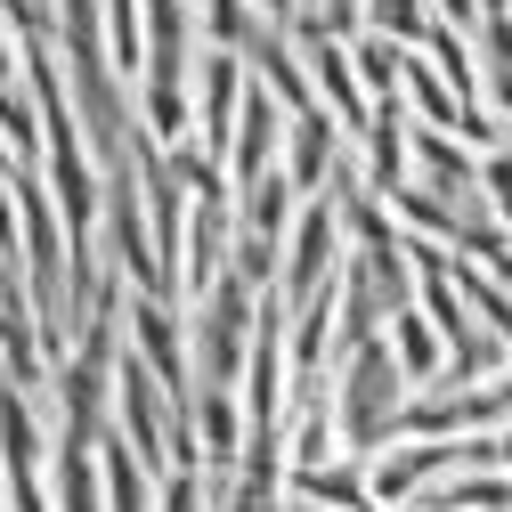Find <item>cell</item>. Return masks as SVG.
<instances>
[{"mask_svg":"<svg viewBox=\"0 0 512 512\" xmlns=\"http://www.w3.org/2000/svg\"><path fill=\"white\" fill-rule=\"evenodd\" d=\"M326 399H334V439H342V456H374L382 439H391V423H399V407H407V374H399V358H391V342H358V350H342L334 366H326Z\"/></svg>","mask_w":512,"mask_h":512,"instance_id":"1","label":"cell"},{"mask_svg":"<svg viewBox=\"0 0 512 512\" xmlns=\"http://www.w3.org/2000/svg\"><path fill=\"white\" fill-rule=\"evenodd\" d=\"M252 317H261V293H252L236 269H220L196 301H187V366H196V391H236L244 350H252Z\"/></svg>","mask_w":512,"mask_h":512,"instance_id":"2","label":"cell"},{"mask_svg":"<svg viewBox=\"0 0 512 512\" xmlns=\"http://www.w3.org/2000/svg\"><path fill=\"white\" fill-rule=\"evenodd\" d=\"M342 252H350V236H342L334 187H326V196H301L293 204V228H285V252H277V277H269L277 309H301L309 293H326L342 277Z\"/></svg>","mask_w":512,"mask_h":512,"instance_id":"3","label":"cell"},{"mask_svg":"<svg viewBox=\"0 0 512 512\" xmlns=\"http://www.w3.org/2000/svg\"><path fill=\"white\" fill-rule=\"evenodd\" d=\"M382 204H391V220H399L407 236H431V244L464 252V261H480V269H496L504 252H512V236L496 228L488 196H431V187H391Z\"/></svg>","mask_w":512,"mask_h":512,"instance_id":"4","label":"cell"},{"mask_svg":"<svg viewBox=\"0 0 512 512\" xmlns=\"http://www.w3.org/2000/svg\"><path fill=\"white\" fill-rule=\"evenodd\" d=\"M122 350L163 382V399H171L179 415L196 407V366H187V317H179V301L122 293Z\"/></svg>","mask_w":512,"mask_h":512,"instance_id":"5","label":"cell"},{"mask_svg":"<svg viewBox=\"0 0 512 512\" xmlns=\"http://www.w3.org/2000/svg\"><path fill=\"white\" fill-rule=\"evenodd\" d=\"M342 155H350V139H342V122H334L326 106L285 114V155H277V171L293 179V196H326V179H334Z\"/></svg>","mask_w":512,"mask_h":512,"instance_id":"6","label":"cell"},{"mask_svg":"<svg viewBox=\"0 0 512 512\" xmlns=\"http://www.w3.org/2000/svg\"><path fill=\"white\" fill-rule=\"evenodd\" d=\"M472 66H480V106L496 114V131H512V0H480Z\"/></svg>","mask_w":512,"mask_h":512,"instance_id":"7","label":"cell"},{"mask_svg":"<svg viewBox=\"0 0 512 512\" xmlns=\"http://www.w3.org/2000/svg\"><path fill=\"white\" fill-rule=\"evenodd\" d=\"M285 496H293V504H317V512H374V496H366V464H358V456L285 472Z\"/></svg>","mask_w":512,"mask_h":512,"instance_id":"8","label":"cell"},{"mask_svg":"<svg viewBox=\"0 0 512 512\" xmlns=\"http://www.w3.org/2000/svg\"><path fill=\"white\" fill-rule=\"evenodd\" d=\"M98 488H106V512H155V472L131 456V439L114 423L98 431Z\"/></svg>","mask_w":512,"mask_h":512,"instance_id":"9","label":"cell"},{"mask_svg":"<svg viewBox=\"0 0 512 512\" xmlns=\"http://www.w3.org/2000/svg\"><path fill=\"white\" fill-rule=\"evenodd\" d=\"M49 504L57 512H106V488H98V447H82V439H57L49 447Z\"/></svg>","mask_w":512,"mask_h":512,"instance_id":"10","label":"cell"},{"mask_svg":"<svg viewBox=\"0 0 512 512\" xmlns=\"http://www.w3.org/2000/svg\"><path fill=\"white\" fill-rule=\"evenodd\" d=\"M382 334H391V358H399V374H407V391H423V382L439 374V358H447V342L431 334V317L407 301V309L382 317Z\"/></svg>","mask_w":512,"mask_h":512,"instance_id":"11","label":"cell"},{"mask_svg":"<svg viewBox=\"0 0 512 512\" xmlns=\"http://www.w3.org/2000/svg\"><path fill=\"white\" fill-rule=\"evenodd\" d=\"M358 25L382 33V41H399V49H423V41L439 33V9H431V0H366Z\"/></svg>","mask_w":512,"mask_h":512,"instance_id":"12","label":"cell"},{"mask_svg":"<svg viewBox=\"0 0 512 512\" xmlns=\"http://www.w3.org/2000/svg\"><path fill=\"white\" fill-rule=\"evenodd\" d=\"M480 196H488V212H496V228L512 236V131H504L496 147H480Z\"/></svg>","mask_w":512,"mask_h":512,"instance_id":"13","label":"cell"},{"mask_svg":"<svg viewBox=\"0 0 512 512\" xmlns=\"http://www.w3.org/2000/svg\"><path fill=\"white\" fill-rule=\"evenodd\" d=\"M155 512H212V480H204V464H171V472L155 480Z\"/></svg>","mask_w":512,"mask_h":512,"instance_id":"14","label":"cell"},{"mask_svg":"<svg viewBox=\"0 0 512 512\" xmlns=\"http://www.w3.org/2000/svg\"><path fill=\"white\" fill-rule=\"evenodd\" d=\"M431 9H439V25H456V33L472 41V25H480V0H431Z\"/></svg>","mask_w":512,"mask_h":512,"instance_id":"15","label":"cell"},{"mask_svg":"<svg viewBox=\"0 0 512 512\" xmlns=\"http://www.w3.org/2000/svg\"><path fill=\"white\" fill-rule=\"evenodd\" d=\"M488 447H496V472H512V423H496V439H488Z\"/></svg>","mask_w":512,"mask_h":512,"instance_id":"16","label":"cell"}]
</instances>
